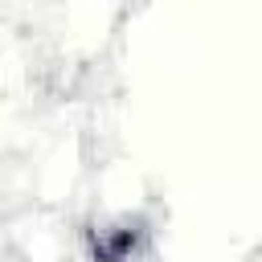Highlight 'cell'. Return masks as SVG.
<instances>
[{
    "mask_svg": "<svg viewBox=\"0 0 262 262\" xmlns=\"http://www.w3.org/2000/svg\"><path fill=\"white\" fill-rule=\"evenodd\" d=\"M82 237H86L90 262H135L151 242V225L139 213H119V217L90 221Z\"/></svg>",
    "mask_w": 262,
    "mask_h": 262,
    "instance_id": "6da1fadb",
    "label": "cell"
}]
</instances>
